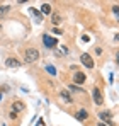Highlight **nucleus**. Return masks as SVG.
<instances>
[{
	"label": "nucleus",
	"mask_w": 119,
	"mask_h": 126,
	"mask_svg": "<svg viewBox=\"0 0 119 126\" xmlns=\"http://www.w3.org/2000/svg\"><path fill=\"white\" fill-rule=\"evenodd\" d=\"M24 58H26V62H27V63L38 62V58H39V51H38L36 48H27V49H26V55H24Z\"/></svg>",
	"instance_id": "nucleus-1"
},
{
	"label": "nucleus",
	"mask_w": 119,
	"mask_h": 126,
	"mask_svg": "<svg viewBox=\"0 0 119 126\" xmlns=\"http://www.w3.org/2000/svg\"><path fill=\"white\" fill-rule=\"evenodd\" d=\"M43 43H44L46 48H55V46L58 44V41H56L55 38H51L49 34H44V36H43Z\"/></svg>",
	"instance_id": "nucleus-2"
},
{
	"label": "nucleus",
	"mask_w": 119,
	"mask_h": 126,
	"mask_svg": "<svg viewBox=\"0 0 119 126\" xmlns=\"http://www.w3.org/2000/svg\"><path fill=\"white\" fill-rule=\"evenodd\" d=\"M92 97H94V102H95L97 106L104 104V97H102V94H100V90L97 89V87L92 90Z\"/></svg>",
	"instance_id": "nucleus-3"
},
{
	"label": "nucleus",
	"mask_w": 119,
	"mask_h": 126,
	"mask_svg": "<svg viewBox=\"0 0 119 126\" xmlns=\"http://www.w3.org/2000/svg\"><path fill=\"white\" fill-rule=\"evenodd\" d=\"M80 60H82V63H83L87 68H94V60H92V56H90V55L83 53V55L80 56Z\"/></svg>",
	"instance_id": "nucleus-4"
},
{
	"label": "nucleus",
	"mask_w": 119,
	"mask_h": 126,
	"mask_svg": "<svg viewBox=\"0 0 119 126\" xmlns=\"http://www.w3.org/2000/svg\"><path fill=\"white\" fill-rule=\"evenodd\" d=\"M5 65H7V66H10V68H19L20 62L17 60V58H7V60H5Z\"/></svg>",
	"instance_id": "nucleus-5"
},
{
	"label": "nucleus",
	"mask_w": 119,
	"mask_h": 126,
	"mask_svg": "<svg viewBox=\"0 0 119 126\" xmlns=\"http://www.w3.org/2000/svg\"><path fill=\"white\" fill-rule=\"evenodd\" d=\"M73 80H75V84H83L85 82V73H82V72H75L73 73Z\"/></svg>",
	"instance_id": "nucleus-6"
},
{
	"label": "nucleus",
	"mask_w": 119,
	"mask_h": 126,
	"mask_svg": "<svg viewBox=\"0 0 119 126\" xmlns=\"http://www.w3.org/2000/svg\"><path fill=\"white\" fill-rule=\"evenodd\" d=\"M75 118H77V119H78V121H85V119H87V118H89V112H87V111H85V109H80L78 112H77V114H75Z\"/></svg>",
	"instance_id": "nucleus-7"
},
{
	"label": "nucleus",
	"mask_w": 119,
	"mask_h": 126,
	"mask_svg": "<svg viewBox=\"0 0 119 126\" xmlns=\"http://www.w3.org/2000/svg\"><path fill=\"white\" fill-rule=\"evenodd\" d=\"M60 95H61V99H63V101H65L66 104H72V102H73L72 95H70V94H68L66 90H61V92H60Z\"/></svg>",
	"instance_id": "nucleus-8"
},
{
	"label": "nucleus",
	"mask_w": 119,
	"mask_h": 126,
	"mask_svg": "<svg viewBox=\"0 0 119 126\" xmlns=\"http://www.w3.org/2000/svg\"><path fill=\"white\" fill-rule=\"evenodd\" d=\"M99 118L102 119V121L111 123V112H109V111H102V112H99Z\"/></svg>",
	"instance_id": "nucleus-9"
},
{
	"label": "nucleus",
	"mask_w": 119,
	"mask_h": 126,
	"mask_svg": "<svg viewBox=\"0 0 119 126\" xmlns=\"http://www.w3.org/2000/svg\"><path fill=\"white\" fill-rule=\"evenodd\" d=\"M22 109H24V104H22V102H19V101L14 102V106H12V111H14V112H19Z\"/></svg>",
	"instance_id": "nucleus-10"
},
{
	"label": "nucleus",
	"mask_w": 119,
	"mask_h": 126,
	"mask_svg": "<svg viewBox=\"0 0 119 126\" xmlns=\"http://www.w3.org/2000/svg\"><path fill=\"white\" fill-rule=\"evenodd\" d=\"M41 12L43 14H51V5L49 3H43L41 5Z\"/></svg>",
	"instance_id": "nucleus-11"
},
{
	"label": "nucleus",
	"mask_w": 119,
	"mask_h": 126,
	"mask_svg": "<svg viewBox=\"0 0 119 126\" xmlns=\"http://www.w3.org/2000/svg\"><path fill=\"white\" fill-rule=\"evenodd\" d=\"M29 12H31V14L38 19V22H41V19H43V17H41V12H39V10H36V9H29Z\"/></svg>",
	"instance_id": "nucleus-12"
},
{
	"label": "nucleus",
	"mask_w": 119,
	"mask_h": 126,
	"mask_svg": "<svg viewBox=\"0 0 119 126\" xmlns=\"http://www.w3.org/2000/svg\"><path fill=\"white\" fill-rule=\"evenodd\" d=\"M46 70H48V73H49V75H56V68H55L53 65H48V66H46Z\"/></svg>",
	"instance_id": "nucleus-13"
},
{
	"label": "nucleus",
	"mask_w": 119,
	"mask_h": 126,
	"mask_svg": "<svg viewBox=\"0 0 119 126\" xmlns=\"http://www.w3.org/2000/svg\"><path fill=\"white\" fill-rule=\"evenodd\" d=\"M60 22H61V17H60L58 14H53V24L56 26V24H60Z\"/></svg>",
	"instance_id": "nucleus-14"
},
{
	"label": "nucleus",
	"mask_w": 119,
	"mask_h": 126,
	"mask_svg": "<svg viewBox=\"0 0 119 126\" xmlns=\"http://www.w3.org/2000/svg\"><path fill=\"white\" fill-rule=\"evenodd\" d=\"M112 12H114V16L118 17V21H119V5H114L112 7Z\"/></svg>",
	"instance_id": "nucleus-15"
},
{
	"label": "nucleus",
	"mask_w": 119,
	"mask_h": 126,
	"mask_svg": "<svg viewBox=\"0 0 119 126\" xmlns=\"http://www.w3.org/2000/svg\"><path fill=\"white\" fill-rule=\"evenodd\" d=\"M9 9H10V7H7V5H3V7H2V9H0V14H5V12H7V10H9Z\"/></svg>",
	"instance_id": "nucleus-16"
},
{
	"label": "nucleus",
	"mask_w": 119,
	"mask_h": 126,
	"mask_svg": "<svg viewBox=\"0 0 119 126\" xmlns=\"http://www.w3.org/2000/svg\"><path fill=\"white\" fill-rule=\"evenodd\" d=\"M10 118H12V119H15V118H17V112H14V111H10Z\"/></svg>",
	"instance_id": "nucleus-17"
},
{
	"label": "nucleus",
	"mask_w": 119,
	"mask_h": 126,
	"mask_svg": "<svg viewBox=\"0 0 119 126\" xmlns=\"http://www.w3.org/2000/svg\"><path fill=\"white\" fill-rule=\"evenodd\" d=\"M116 62H118V65H119V51H118V55H116Z\"/></svg>",
	"instance_id": "nucleus-18"
},
{
	"label": "nucleus",
	"mask_w": 119,
	"mask_h": 126,
	"mask_svg": "<svg viewBox=\"0 0 119 126\" xmlns=\"http://www.w3.org/2000/svg\"><path fill=\"white\" fill-rule=\"evenodd\" d=\"M116 41H119V34H116Z\"/></svg>",
	"instance_id": "nucleus-19"
},
{
	"label": "nucleus",
	"mask_w": 119,
	"mask_h": 126,
	"mask_svg": "<svg viewBox=\"0 0 119 126\" xmlns=\"http://www.w3.org/2000/svg\"><path fill=\"white\" fill-rule=\"evenodd\" d=\"M99 126H107V125H104V123H99Z\"/></svg>",
	"instance_id": "nucleus-20"
},
{
	"label": "nucleus",
	"mask_w": 119,
	"mask_h": 126,
	"mask_svg": "<svg viewBox=\"0 0 119 126\" xmlns=\"http://www.w3.org/2000/svg\"><path fill=\"white\" fill-rule=\"evenodd\" d=\"M0 97H2V95H0Z\"/></svg>",
	"instance_id": "nucleus-21"
},
{
	"label": "nucleus",
	"mask_w": 119,
	"mask_h": 126,
	"mask_svg": "<svg viewBox=\"0 0 119 126\" xmlns=\"http://www.w3.org/2000/svg\"><path fill=\"white\" fill-rule=\"evenodd\" d=\"M0 29H2V27H0Z\"/></svg>",
	"instance_id": "nucleus-22"
}]
</instances>
